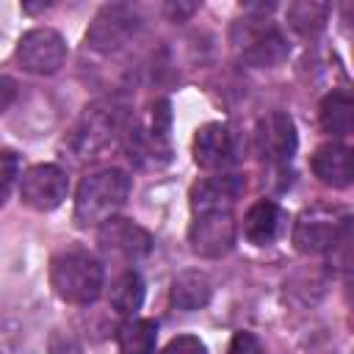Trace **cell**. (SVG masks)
<instances>
[{"label": "cell", "instance_id": "6da1fadb", "mask_svg": "<svg viewBox=\"0 0 354 354\" xmlns=\"http://www.w3.org/2000/svg\"><path fill=\"white\" fill-rule=\"evenodd\" d=\"M124 111L127 108L116 97L94 100L91 105H86V111L80 113V119L66 133L64 147L75 155V160L100 158L116 141V136L122 133V127H124Z\"/></svg>", "mask_w": 354, "mask_h": 354}, {"label": "cell", "instance_id": "7a4b0ae2", "mask_svg": "<svg viewBox=\"0 0 354 354\" xmlns=\"http://www.w3.org/2000/svg\"><path fill=\"white\" fill-rule=\"evenodd\" d=\"M130 196V177L122 169H100L80 180L75 196V221L80 227H97L116 216Z\"/></svg>", "mask_w": 354, "mask_h": 354}, {"label": "cell", "instance_id": "3957f363", "mask_svg": "<svg viewBox=\"0 0 354 354\" xmlns=\"http://www.w3.org/2000/svg\"><path fill=\"white\" fill-rule=\"evenodd\" d=\"M50 285L55 296L69 304H91L102 293L105 271L94 254L83 249H66L50 263Z\"/></svg>", "mask_w": 354, "mask_h": 354}, {"label": "cell", "instance_id": "277c9868", "mask_svg": "<svg viewBox=\"0 0 354 354\" xmlns=\"http://www.w3.org/2000/svg\"><path fill=\"white\" fill-rule=\"evenodd\" d=\"M169 124H171L169 100L149 102L147 113L127 133V158L144 169H160L163 163H169V158H171Z\"/></svg>", "mask_w": 354, "mask_h": 354}, {"label": "cell", "instance_id": "5b68a950", "mask_svg": "<svg viewBox=\"0 0 354 354\" xmlns=\"http://www.w3.org/2000/svg\"><path fill=\"white\" fill-rule=\"evenodd\" d=\"M351 218L343 207L313 205L299 213L293 224V243L301 254H324L337 249L348 238Z\"/></svg>", "mask_w": 354, "mask_h": 354}, {"label": "cell", "instance_id": "8992f818", "mask_svg": "<svg viewBox=\"0 0 354 354\" xmlns=\"http://www.w3.org/2000/svg\"><path fill=\"white\" fill-rule=\"evenodd\" d=\"M141 30V14L124 3H108L97 11L91 28L86 30V44L97 53H116L136 39Z\"/></svg>", "mask_w": 354, "mask_h": 354}, {"label": "cell", "instance_id": "52a82bcc", "mask_svg": "<svg viewBox=\"0 0 354 354\" xmlns=\"http://www.w3.org/2000/svg\"><path fill=\"white\" fill-rule=\"evenodd\" d=\"M235 47L241 53V61L249 66H274L288 55L285 36L266 25L263 19H249L243 28H235Z\"/></svg>", "mask_w": 354, "mask_h": 354}, {"label": "cell", "instance_id": "ba28073f", "mask_svg": "<svg viewBox=\"0 0 354 354\" xmlns=\"http://www.w3.org/2000/svg\"><path fill=\"white\" fill-rule=\"evenodd\" d=\"M66 191H69L66 171L53 166V163L30 166L19 177V199H22V205H28L30 210H39V213L55 210L66 199Z\"/></svg>", "mask_w": 354, "mask_h": 354}, {"label": "cell", "instance_id": "9c48e42d", "mask_svg": "<svg viewBox=\"0 0 354 354\" xmlns=\"http://www.w3.org/2000/svg\"><path fill=\"white\" fill-rule=\"evenodd\" d=\"M17 58L33 75H55L66 61V41L53 28H33L19 39Z\"/></svg>", "mask_w": 354, "mask_h": 354}, {"label": "cell", "instance_id": "30bf717a", "mask_svg": "<svg viewBox=\"0 0 354 354\" xmlns=\"http://www.w3.org/2000/svg\"><path fill=\"white\" fill-rule=\"evenodd\" d=\"M254 149L263 163H288L296 152V127L285 111L266 113L254 127Z\"/></svg>", "mask_w": 354, "mask_h": 354}, {"label": "cell", "instance_id": "8fae6325", "mask_svg": "<svg viewBox=\"0 0 354 354\" xmlns=\"http://www.w3.org/2000/svg\"><path fill=\"white\" fill-rule=\"evenodd\" d=\"M188 243L199 257H221L235 246L232 213H199L191 221Z\"/></svg>", "mask_w": 354, "mask_h": 354}, {"label": "cell", "instance_id": "7c38bea8", "mask_svg": "<svg viewBox=\"0 0 354 354\" xmlns=\"http://www.w3.org/2000/svg\"><path fill=\"white\" fill-rule=\"evenodd\" d=\"M194 160L202 169H227L238 160V138L235 133L221 124V122H210L205 127L196 130L194 138Z\"/></svg>", "mask_w": 354, "mask_h": 354}, {"label": "cell", "instance_id": "4fadbf2b", "mask_svg": "<svg viewBox=\"0 0 354 354\" xmlns=\"http://www.w3.org/2000/svg\"><path fill=\"white\" fill-rule=\"evenodd\" d=\"M97 241L108 254H116V257H124V260L144 257L152 249V235L144 227H138L130 218H116V216L108 218L105 224H100Z\"/></svg>", "mask_w": 354, "mask_h": 354}, {"label": "cell", "instance_id": "5bb4252c", "mask_svg": "<svg viewBox=\"0 0 354 354\" xmlns=\"http://www.w3.org/2000/svg\"><path fill=\"white\" fill-rule=\"evenodd\" d=\"M241 191H243V177H238V174L205 177L191 188V210H194V216H199V213H232Z\"/></svg>", "mask_w": 354, "mask_h": 354}, {"label": "cell", "instance_id": "9a60e30c", "mask_svg": "<svg viewBox=\"0 0 354 354\" xmlns=\"http://www.w3.org/2000/svg\"><path fill=\"white\" fill-rule=\"evenodd\" d=\"M313 171L324 185L332 188H348L354 177V163H351V149L346 144H324L313 155Z\"/></svg>", "mask_w": 354, "mask_h": 354}, {"label": "cell", "instance_id": "2e32d148", "mask_svg": "<svg viewBox=\"0 0 354 354\" xmlns=\"http://www.w3.org/2000/svg\"><path fill=\"white\" fill-rule=\"evenodd\" d=\"M279 227H282V210L271 199H257L243 216V235L254 246L274 243L279 235Z\"/></svg>", "mask_w": 354, "mask_h": 354}, {"label": "cell", "instance_id": "e0dca14e", "mask_svg": "<svg viewBox=\"0 0 354 354\" xmlns=\"http://www.w3.org/2000/svg\"><path fill=\"white\" fill-rule=\"evenodd\" d=\"M213 296V285L202 271H183L171 282V304L177 310H202Z\"/></svg>", "mask_w": 354, "mask_h": 354}, {"label": "cell", "instance_id": "ac0fdd59", "mask_svg": "<svg viewBox=\"0 0 354 354\" xmlns=\"http://www.w3.org/2000/svg\"><path fill=\"white\" fill-rule=\"evenodd\" d=\"M321 127L329 136H348L354 127V100L346 91H332L321 102Z\"/></svg>", "mask_w": 354, "mask_h": 354}, {"label": "cell", "instance_id": "d6986e66", "mask_svg": "<svg viewBox=\"0 0 354 354\" xmlns=\"http://www.w3.org/2000/svg\"><path fill=\"white\" fill-rule=\"evenodd\" d=\"M119 351L122 354H155L158 324L149 318H127L119 326Z\"/></svg>", "mask_w": 354, "mask_h": 354}, {"label": "cell", "instance_id": "ffe728a7", "mask_svg": "<svg viewBox=\"0 0 354 354\" xmlns=\"http://www.w3.org/2000/svg\"><path fill=\"white\" fill-rule=\"evenodd\" d=\"M144 301V279L138 271H124L116 277V282L111 285V307L124 315V318H133L136 310L141 307Z\"/></svg>", "mask_w": 354, "mask_h": 354}, {"label": "cell", "instance_id": "44dd1931", "mask_svg": "<svg viewBox=\"0 0 354 354\" xmlns=\"http://www.w3.org/2000/svg\"><path fill=\"white\" fill-rule=\"evenodd\" d=\"M329 17V6L326 3H315V0H299L288 6V22L299 30V33H315L324 28Z\"/></svg>", "mask_w": 354, "mask_h": 354}, {"label": "cell", "instance_id": "7402d4cb", "mask_svg": "<svg viewBox=\"0 0 354 354\" xmlns=\"http://www.w3.org/2000/svg\"><path fill=\"white\" fill-rule=\"evenodd\" d=\"M47 354H83V346L77 343V337L72 332H64V329H55L50 335V343H47Z\"/></svg>", "mask_w": 354, "mask_h": 354}, {"label": "cell", "instance_id": "603a6c76", "mask_svg": "<svg viewBox=\"0 0 354 354\" xmlns=\"http://www.w3.org/2000/svg\"><path fill=\"white\" fill-rule=\"evenodd\" d=\"M160 354H207V348H205V343H202L199 337H194V335H180V337L169 340Z\"/></svg>", "mask_w": 354, "mask_h": 354}, {"label": "cell", "instance_id": "cb8c5ba5", "mask_svg": "<svg viewBox=\"0 0 354 354\" xmlns=\"http://www.w3.org/2000/svg\"><path fill=\"white\" fill-rule=\"evenodd\" d=\"M14 177H17V158H14L11 152H3V155H0V205H3L6 196H8Z\"/></svg>", "mask_w": 354, "mask_h": 354}, {"label": "cell", "instance_id": "d4e9b609", "mask_svg": "<svg viewBox=\"0 0 354 354\" xmlns=\"http://www.w3.org/2000/svg\"><path fill=\"white\" fill-rule=\"evenodd\" d=\"M230 354H263V343L252 332H238L230 343Z\"/></svg>", "mask_w": 354, "mask_h": 354}, {"label": "cell", "instance_id": "484cf974", "mask_svg": "<svg viewBox=\"0 0 354 354\" xmlns=\"http://www.w3.org/2000/svg\"><path fill=\"white\" fill-rule=\"evenodd\" d=\"M14 97H17V83H14V77H8V75L0 72V113L14 102Z\"/></svg>", "mask_w": 354, "mask_h": 354}, {"label": "cell", "instance_id": "4316f807", "mask_svg": "<svg viewBox=\"0 0 354 354\" xmlns=\"http://www.w3.org/2000/svg\"><path fill=\"white\" fill-rule=\"evenodd\" d=\"M194 11H196V3H169L166 6V14L174 17V19H183V17L194 14Z\"/></svg>", "mask_w": 354, "mask_h": 354}]
</instances>
